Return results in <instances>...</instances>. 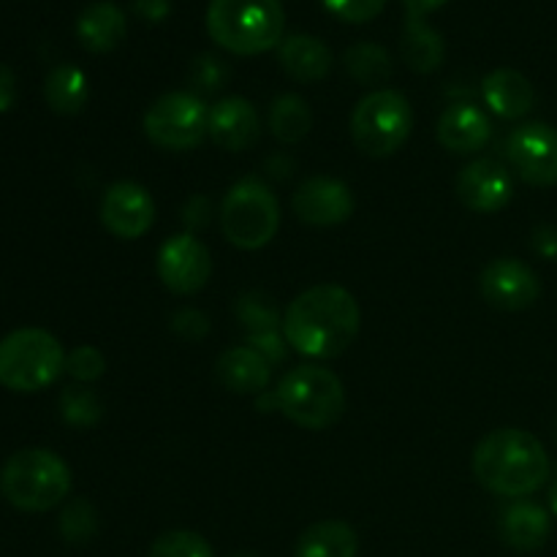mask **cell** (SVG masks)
I'll list each match as a JSON object with an SVG mask.
<instances>
[{
    "label": "cell",
    "instance_id": "obj_26",
    "mask_svg": "<svg viewBox=\"0 0 557 557\" xmlns=\"http://www.w3.org/2000/svg\"><path fill=\"white\" fill-rule=\"evenodd\" d=\"M270 128L272 136L283 145H297L313 128V112H310L308 101L294 92L277 96L270 107Z\"/></svg>",
    "mask_w": 557,
    "mask_h": 557
},
{
    "label": "cell",
    "instance_id": "obj_16",
    "mask_svg": "<svg viewBox=\"0 0 557 557\" xmlns=\"http://www.w3.org/2000/svg\"><path fill=\"white\" fill-rule=\"evenodd\" d=\"M210 136L228 152L250 150L261 136L259 112L243 96L223 98L210 109Z\"/></svg>",
    "mask_w": 557,
    "mask_h": 557
},
{
    "label": "cell",
    "instance_id": "obj_2",
    "mask_svg": "<svg viewBox=\"0 0 557 557\" xmlns=\"http://www.w3.org/2000/svg\"><path fill=\"white\" fill-rule=\"evenodd\" d=\"M471 468L476 482L500 498H528L549 479V457L542 441L517 428L484 435L473 449Z\"/></svg>",
    "mask_w": 557,
    "mask_h": 557
},
{
    "label": "cell",
    "instance_id": "obj_22",
    "mask_svg": "<svg viewBox=\"0 0 557 557\" xmlns=\"http://www.w3.org/2000/svg\"><path fill=\"white\" fill-rule=\"evenodd\" d=\"M277 58H281L283 71L292 79L308 82V85L310 82H321L332 71L330 47L321 38L305 36V33L283 38Z\"/></svg>",
    "mask_w": 557,
    "mask_h": 557
},
{
    "label": "cell",
    "instance_id": "obj_25",
    "mask_svg": "<svg viewBox=\"0 0 557 557\" xmlns=\"http://www.w3.org/2000/svg\"><path fill=\"white\" fill-rule=\"evenodd\" d=\"M44 98L58 114H79L87 103V76L76 65L63 63L52 69L44 82Z\"/></svg>",
    "mask_w": 557,
    "mask_h": 557
},
{
    "label": "cell",
    "instance_id": "obj_34",
    "mask_svg": "<svg viewBox=\"0 0 557 557\" xmlns=\"http://www.w3.org/2000/svg\"><path fill=\"white\" fill-rule=\"evenodd\" d=\"M324 5L337 20L359 25V22L375 20L384 11L386 0H324Z\"/></svg>",
    "mask_w": 557,
    "mask_h": 557
},
{
    "label": "cell",
    "instance_id": "obj_4",
    "mask_svg": "<svg viewBox=\"0 0 557 557\" xmlns=\"http://www.w3.org/2000/svg\"><path fill=\"white\" fill-rule=\"evenodd\" d=\"M275 406L297 428L326 430L341 422L346 411V389L324 364H299L277 384Z\"/></svg>",
    "mask_w": 557,
    "mask_h": 557
},
{
    "label": "cell",
    "instance_id": "obj_18",
    "mask_svg": "<svg viewBox=\"0 0 557 557\" xmlns=\"http://www.w3.org/2000/svg\"><path fill=\"white\" fill-rule=\"evenodd\" d=\"M215 375L223 389L237 395H261L270 384L272 364L253 346H234L218 357Z\"/></svg>",
    "mask_w": 557,
    "mask_h": 557
},
{
    "label": "cell",
    "instance_id": "obj_35",
    "mask_svg": "<svg viewBox=\"0 0 557 557\" xmlns=\"http://www.w3.org/2000/svg\"><path fill=\"white\" fill-rule=\"evenodd\" d=\"M172 330L177 332L180 337H185V341H201V337L207 335V330H210V321H207V315L199 313V310L185 308L180 310V313H174Z\"/></svg>",
    "mask_w": 557,
    "mask_h": 557
},
{
    "label": "cell",
    "instance_id": "obj_15",
    "mask_svg": "<svg viewBox=\"0 0 557 557\" xmlns=\"http://www.w3.org/2000/svg\"><path fill=\"white\" fill-rule=\"evenodd\" d=\"M299 221L310 226H337L354 215V194L335 177H310L292 199Z\"/></svg>",
    "mask_w": 557,
    "mask_h": 557
},
{
    "label": "cell",
    "instance_id": "obj_5",
    "mask_svg": "<svg viewBox=\"0 0 557 557\" xmlns=\"http://www.w3.org/2000/svg\"><path fill=\"white\" fill-rule=\"evenodd\" d=\"M0 493L20 511H49L71 493V471L49 449H22L0 471Z\"/></svg>",
    "mask_w": 557,
    "mask_h": 557
},
{
    "label": "cell",
    "instance_id": "obj_10",
    "mask_svg": "<svg viewBox=\"0 0 557 557\" xmlns=\"http://www.w3.org/2000/svg\"><path fill=\"white\" fill-rule=\"evenodd\" d=\"M506 156L517 177L536 188L557 185V128L547 123H525L511 131Z\"/></svg>",
    "mask_w": 557,
    "mask_h": 557
},
{
    "label": "cell",
    "instance_id": "obj_40",
    "mask_svg": "<svg viewBox=\"0 0 557 557\" xmlns=\"http://www.w3.org/2000/svg\"><path fill=\"white\" fill-rule=\"evenodd\" d=\"M549 509H553V515L557 517V482L549 487Z\"/></svg>",
    "mask_w": 557,
    "mask_h": 557
},
{
    "label": "cell",
    "instance_id": "obj_21",
    "mask_svg": "<svg viewBox=\"0 0 557 557\" xmlns=\"http://www.w3.org/2000/svg\"><path fill=\"white\" fill-rule=\"evenodd\" d=\"M549 531H553V520H549L547 509L531 500H517L500 517V536L517 553H536L547 544Z\"/></svg>",
    "mask_w": 557,
    "mask_h": 557
},
{
    "label": "cell",
    "instance_id": "obj_7",
    "mask_svg": "<svg viewBox=\"0 0 557 557\" xmlns=\"http://www.w3.org/2000/svg\"><path fill=\"white\" fill-rule=\"evenodd\" d=\"M281 207L275 194L259 177H245L228 188L221 205V232L234 248L259 250L275 239Z\"/></svg>",
    "mask_w": 557,
    "mask_h": 557
},
{
    "label": "cell",
    "instance_id": "obj_14",
    "mask_svg": "<svg viewBox=\"0 0 557 557\" xmlns=\"http://www.w3.org/2000/svg\"><path fill=\"white\" fill-rule=\"evenodd\" d=\"M515 185H511V174L506 172L504 163L493 161V158H479V161L468 163L457 177V196L462 205L479 215H493L500 212L511 201Z\"/></svg>",
    "mask_w": 557,
    "mask_h": 557
},
{
    "label": "cell",
    "instance_id": "obj_20",
    "mask_svg": "<svg viewBox=\"0 0 557 557\" xmlns=\"http://www.w3.org/2000/svg\"><path fill=\"white\" fill-rule=\"evenodd\" d=\"M482 96L487 107L504 120L525 117L536 103V90H533L531 79L515 69H498L484 76Z\"/></svg>",
    "mask_w": 557,
    "mask_h": 557
},
{
    "label": "cell",
    "instance_id": "obj_19",
    "mask_svg": "<svg viewBox=\"0 0 557 557\" xmlns=\"http://www.w3.org/2000/svg\"><path fill=\"white\" fill-rule=\"evenodd\" d=\"M125 30H128L125 11L117 3H112V0L90 3L82 11L79 20H76V36H79L82 47L96 54L117 49L123 44Z\"/></svg>",
    "mask_w": 557,
    "mask_h": 557
},
{
    "label": "cell",
    "instance_id": "obj_1",
    "mask_svg": "<svg viewBox=\"0 0 557 557\" xmlns=\"http://www.w3.org/2000/svg\"><path fill=\"white\" fill-rule=\"evenodd\" d=\"M362 313L351 292L335 283L294 297L283 313V341L310 359H335L359 335Z\"/></svg>",
    "mask_w": 557,
    "mask_h": 557
},
{
    "label": "cell",
    "instance_id": "obj_39",
    "mask_svg": "<svg viewBox=\"0 0 557 557\" xmlns=\"http://www.w3.org/2000/svg\"><path fill=\"white\" fill-rule=\"evenodd\" d=\"M408 9V16H428L430 11L441 9V5H446L449 0H403Z\"/></svg>",
    "mask_w": 557,
    "mask_h": 557
},
{
    "label": "cell",
    "instance_id": "obj_32",
    "mask_svg": "<svg viewBox=\"0 0 557 557\" xmlns=\"http://www.w3.org/2000/svg\"><path fill=\"white\" fill-rule=\"evenodd\" d=\"M237 313L253 330V335H259V332H275V324H281L275 305L264 294H245L237 305Z\"/></svg>",
    "mask_w": 557,
    "mask_h": 557
},
{
    "label": "cell",
    "instance_id": "obj_37",
    "mask_svg": "<svg viewBox=\"0 0 557 557\" xmlns=\"http://www.w3.org/2000/svg\"><path fill=\"white\" fill-rule=\"evenodd\" d=\"M172 11V0H134V14L147 22L166 20Z\"/></svg>",
    "mask_w": 557,
    "mask_h": 557
},
{
    "label": "cell",
    "instance_id": "obj_17",
    "mask_svg": "<svg viewBox=\"0 0 557 557\" xmlns=\"http://www.w3.org/2000/svg\"><path fill=\"white\" fill-rule=\"evenodd\" d=\"M490 136H493V125H490L487 114L473 103H451L438 120V141L457 156L479 152L487 145Z\"/></svg>",
    "mask_w": 557,
    "mask_h": 557
},
{
    "label": "cell",
    "instance_id": "obj_41",
    "mask_svg": "<svg viewBox=\"0 0 557 557\" xmlns=\"http://www.w3.org/2000/svg\"><path fill=\"white\" fill-rule=\"evenodd\" d=\"M234 557H256V555H248V553H243V555H234Z\"/></svg>",
    "mask_w": 557,
    "mask_h": 557
},
{
    "label": "cell",
    "instance_id": "obj_6",
    "mask_svg": "<svg viewBox=\"0 0 557 557\" xmlns=\"http://www.w3.org/2000/svg\"><path fill=\"white\" fill-rule=\"evenodd\" d=\"M65 370V351L52 332L22 326L0 341V386L11 392H41Z\"/></svg>",
    "mask_w": 557,
    "mask_h": 557
},
{
    "label": "cell",
    "instance_id": "obj_3",
    "mask_svg": "<svg viewBox=\"0 0 557 557\" xmlns=\"http://www.w3.org/2000/svg\"><path fill=\"white\" fill-rule=\"evenodd\" d=\"M207 30L218 47L250 58L281 44L286 14L281 0H210Z\"/></svg>",
    "mask_w": 557,
    "mask_h": 557
},
{
    "label": "cell",
    "instance_id": "obj_12",
    "mask_svg": "<svg viewBox=\"0 0 557 557\" xmlns=\"http://www.w3.org/2000/svg\"><path fill=\"white\" fill-rule=\"evenodd\" d=\"M479 288H482L484 299L493 308L506 310V313H520L536 305L542 297V283H539L536 272L520 259H495L490 261L479 277Z\"/></svg>",
    "mask_w": 557,
    "mask_h": 557
},
{
    "label": "cell",
    "instance_id": "obj_9",
    "mask_svg": "<svg viewBox=\"0 0 557 557\" xmlns=\"http://www.w3.org/2000/svg\"><path fill=\"white\" fill-rule=\"evenodd\" d=\"M145 134L163 150H194L210 134V109L196 92H166L147 109Z\"/></svg>",
    "mask_w": 557,
    "mask_h": 557
},
{
    "label": "cell",
    "instance_id": "obj_33",
    "mask_svg": "<svg viewBox=\"0 0 557 557\" xmlns=\"http://www.w3.org/2000/svg\"><path fill=\"white\" fill-rule=\"evenodd\" d=\"M65 373L71 379L82 381V384H90V381H98L107 373V359H103V354L98 348L79 346L65 357Z\"/></svg>",
    "mask_w": 557,
    "mask_h": 557
},
{
    "label": "cell",
    "instance_id": "obj_28",
    "mask_svg": "<svg viewBox=\"0 0 557 557\" xmlns=\"http://www.w3.org/2000/svg\"><path fill=\"white\" fill-rule=\"evenodd\" d=\"M150 557H215L210 542L194 531H169L158 536L150 547Z\"/></svg>",
    "mask_w": 557,
    "mask_h": 557
},
{
    "label": "cell",
    "instance_id": "obj_24",
    "mask_svg": "<svg viewBox=\"0 0 557 557\" xmlns=\"http://www.w3.org/2000/svg\"><path fill=\"white\" fill-rule=\"evenodd\" d=\"M403 58H406L408 69L417 74H430V71L441 69L446 58V44L435 27L424 22V16H408L406 30H403Z\"/></svg>",
    "mask_w": 557,
    "mask_h": 557
},
{
    "label": "cell",
    "instance_id": "obj_8",
    "mask_svg": "<svg viewBox=\"0 0 557 557\" xmlns=\"http://www.w3.org/2000/svg\"><path fill=\"white\" fill-rule=\"evenodd\" d=\"M413 128V109L397 90H373L357 103L351 114L354 145L373 158L400 150Z\"/></svg>",
    "mask_w": 557,
    "mask_h": 557
},
{
    "label": "cell",
    "instance_id": "obj_23",
    "mask_svg": "<svg viewBox=\"0 0 557 557\" xmlns=\"http://www.w3.org/2000/svg\"><path fill=\"white\" fill-rule=\"evenodd\" d=\"M357 533L341 520L315 522L297 542V557H357Z\"/></svg>",
    "mask_w": 557,
    "mask_h": 557
},
{
    "label": "cell",
    "instance_id": "obj_13",
    "mask_svg": "<svg viewBox=\"0 0 557 557\" xmlns=\"http://www.w3.org/2000/svg\"><path fill=\"white\" fill-rule=\"evenodd\" d=\"M156 221V205L147 188L139 183H114L109 185L101 199V223L112 237L139 239L150 232Z\"/></svg>",
    "mask_w": 557,
    "mask_h": 557
},
{
    "label": "cell",
    "instance_id": "obj_31",
    "mask_svg": "<svg viewBox=\"0 0 557 557\" xmlns=\"http://www.w3.org/2000/svg\"><path fill=\"white\" fill-rule=\"evenodd\" d=\"M188 82H190V87H194L196 96H199V98H201V92L221 90V87L228 82V65L223 63L221 58H215V54H210V52L199 54V58L190 63Z\"/></svg>",
    "mask_w": 557,
    "mask_h": 557
},
{
    "label": "cell",
    "instance_id": "obj_27",
    "mask_svg": "<svg viewBox=\"0 0 557 557\" xmlns=\"http://www.w3.org/2000/svg\"><path fill=\"white\" fill-rule=\"evenodd\" d=\"M346 71L359 85H384L392 76V58L381 44L359 41L348 47Z\"/></svg>",
    "mask_w": 557,
    "mask_h": 557
},
{
    "label": "cell",
    "instance_id": "obj_38",
    "mask_svg": "<svg viewBox=\"0 0 557 557\" xmlns=\"http://www.w3.org/2000/svg\"><path fill=\"white\" fill-rule=\"evenodd\" d=\"M16 101V76L9 65L0 63V112H9Z\"/></svg>",
    "mask_w": 557,
    "mask_h": 557
},
{
    "label": "cell",
    "instance_id": "obj_29",
    "mask_svg": "<svg viewBox=\"0 0 557 557\" xmlns=\"http://www.w3.org/2000/svg\"><path fill=\"white\" fill-rule=\"evenodd\" d=\"M98 531V515L92 509V504H87L85 498L71 500L69 506L60 515V533H63L65 542L71 544H85L96 536Z\"/></svg>",
    "mask_w": 557,
    "mask_h": 557
},
{
    "label": "cell",
    "instance_id": "obj_36",
    "mask_svg": "<svg viewBox=\"0 0 557 557\" xmlns=\"http://www.w3.org/2000/svg\"><path fill=\"white\" fill-rule=\"evenodd\" d=\"M533 250L542 259L557 261V226H539L533 232Z\"/></svg>",
    "mask_w": 557,
    "mask_h": 557
},
{
    "label": "cell",
    "instance_id": "obj_11",
    "mask_svg": "<svg viewBox=\"0 0 557 557\" xmlns=\"http://www.w3.org/2000/svg\"><path fill=\"white\" fill-rule=\"evenodd\" d=\"M212 275V256L194 234H174L158 250V277L174 294H196Z\"/></svg>",
    "mask_w": 557,
    "mask_h": 557
},
{
    "label": "cell",
    "instance_id": "obj_30",
    "mask_svg": "<svg viewBox=\"0 0 557 557\" xmlns=\"http://www.w3.org/2000/svg\"><path fill=\"white\" fill-rule=\"evenodd\" d=\"M60 411L63 419L74 428H92L101 419V403L92 395V389L85 386H69L60 397Z\"/></svg>",
    "mask_w": 557,
    "mask_h": 557
}]
</instances>
